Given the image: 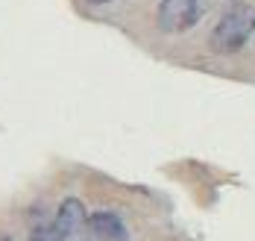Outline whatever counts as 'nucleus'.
<instances>
[{"instance_id":"1","label":"nucleus","mask_w":255,"mask_h":241,"mask_svg":"<svg viewBox=\"0 0 255 241\" xmlns=\"http://www.w3.org/2000/svg\"><path fill=\"white\" fill-rule=\"evenodd\" d=\"M255 32V9L250 6H235L229 9L217 27L211 29V50L214 53H235L247 44V38Z\"/></svg>"},{"instance_id":"2","label":"nucleus","mask_w":255,"mask_h":241,"mask_svg":"<svg viewBox=\"0 0 255 241\" xmlns=\"http://www.w3.org/2000/svg\"><path fill=\"white\" fill-rule=\"evenodd\" d=\"M203 18L200 0H161L155 9V24L161 32H185Z\"/></svg>"},{"instance_id":"3","label":"nucleus","mask_w":255,"mask_h":241,"mask_svg":"<svg viewBox=\"0 0 255 241\" xmlns=\"http://www.w3.org/2000/svg\"><path fill=\"white\" fill-rule=\"evenodd\" d=\"M53 221H56V227H59V233H62L65 239L74 241L79 233H82V227L88 224V215H85L82 200H77V197H65V200L59 203Z\"/></svg>"},{"instance_id":"4","label":"nucleus","mask_w":255,"mask_h":241,"mask_svg":"<svg viewBox=\"0 0 255 241\" xmlns=\"http://www.w3.org/2000/svg\"><path fill=\"white\" fill-rule=\"evenodd\" d=\"M88 230L97 241H129L127 224L115 212H106V209L88 215Z\"/></svg>"},{"instance_id":"5","label":"nucleus","mask_w":255,"mask_h":241,"mask_svg":"<svg viewBox=\"0 0 255 241\" xmlns=\"http://www.w3.org/2000/svg\"><path fill=\"white\" fill-rule=\"evenodd\" d=\"M29 241H68V239L59 233L56 221H41L29 230Z\"/></svg>"},{"instance_id":"6","label":"nucleus","mask_w":255,"mask_h":241,"mask_svg":"<svg viewBox=\"0 0 255 241\" xmlns=\"http://www.w3.org/2000/svg\"><path fill=\"white\" fill-rule=\"evenodd\" d=\"M88 3H94V6H106V3H115V0H88Z\"/></svg>"},{"instance_id":"7","label":"nucleus","mask_w":255,"mask_h":241,"mask_svg":"<svg viewBox=\"0 0 255 241\" xmlns=\"http://www.w3.org/2000/svg\"><path fill=\"white\" fill-rule=\"evenodd\" d=\"M0 241H15V239H9V236H3V233H0Z\"/></svg>"}]
</instances>
